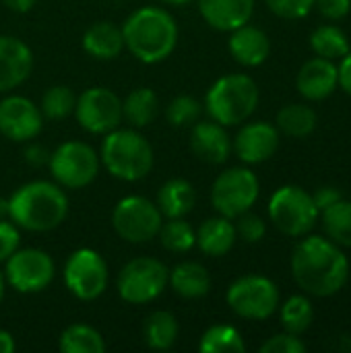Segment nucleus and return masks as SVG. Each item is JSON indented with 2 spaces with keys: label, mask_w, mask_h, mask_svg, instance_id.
<instances>
[{
  "label": "nucleus",
  "mask_w": 351,
  "mask_h": 353,
  "mask_svg": "<svg viewBox=\"0 0 351 353\" xmlns=\"http://www.w3.org/2000/svg\"><path fill=\"white\" fill-rule=\"evenodd\" d=\"M58 347L62 353H103L106 341L103 335L83 323L66 327L58 337Z\"/></svg>",
  "instance_id": "nucleus-29"
},
{
  "label": "nucleus",
  "mask_w": 351,
  "mask_h": 353,
  "mask_svg": "<svg viewBox=\"0 0 351 353\" xmlns=\"http://www.w3.org/2000/svg\"><path fill=\"white\" fill-rule=\"evenodd\" d=\"M236 234L238 238H242L244 242L248 244H257L265 238L267 234V223L261 215L252 213V211H246L242 215L236 217Z\"/></svg>",
  "instance_id": "nucleus-37"
},
{
  "label": "nucleus",
  "mask_w": 351,
  "mask_h": 353,
  "mask_svg": "<svg viewBox=\"0 0 351 353\" xmlns=\"http://www.w3.org/2000/svg\"><path fill=\"white\" fill-rule=\"evenodd\" d=\"M62 279L66 290L83 302H93L108 290L110 269L106 259L93 248H77L64 263Z\"/></svg>",
  "instance_id": "nucleus-12"
},
{
  "label": "nucleus",
  "mask_w": 351,
  "mask_h": 353,
  "mask_svg": "<svg viewBox=\"0 0 351 353\" xmlns=\"http://www.w3.org/2000/svg\"><path fill=\"white\" fill-rule=\"evenodd\" d=\"M319 217L321 211L314 205L312 194L302 186L285 184L277 188L269 201V219L281 234L290 238L308 236Z\"/></svg>",
  "instance_id": "nucleus-6"
},
{
  "label": "nucleus",
  "mask_w": 351,
  "mask_h": 353,
  "mask_svg": "<svg viewBox=\"0 0 351 353\" xmlns=\"http://www.w3.org/2000/svg\"><path fill=\"white\" fill-rule=\"evenodd\" d=\"M0 219H8V199L0 196Z\"/></svg>",
  "instance_id": "nucleus-47"
},
{
  "label": "nucleus",
  "mask_w": 351,
  "mask_h": 353,
  "mask_svg": "<svg viewBox=\"0 0 351 353\" xmlns=\"http://www.w3.org/2000/svg\"><path fill=\"white\" fill-rule=\"evenodd\" d=\"M99 161L112 178L122 182H139L151 174L155 153L149 139L139 128L118 126L103 134Z\"/></svg>",
  "instance_id": "nucleus-4"
},
{
  "label": "nucleus",
  "mask_w": 351,
  "mask_h": 353,
  "mask_svg": "<svg viewBox=\"0 0 351 353\" xmlns=\"http://www.w3.org/2000/svg\"><path fill=\"white\" fill-rule=\"evenodd\" d=\"M323 228L329 240L341 248H351V201H337L321 213Z\"/></svg>",
  "instance_id": "nucleus-32"
},
{
  "label": "nucleus",
  "mask_w": 351,
  "mask_h": 353,
  "mask_svg": "<svg viewBox=\"0 0 351 353\" xmlns=\"http://www.w3.org/2000/svg\"><path fill=\"white\" fill-rule=\"evenodd\" d=\"M168 285L186 300H199L205 298L211 290V275L209 271L197 263V261H184L178 263L172 271H170V279Z\"/></svg>",
  "instance_id": "nucleus-24"
},
{
  "label": "nucleus",
  "mask_w": 351,
  "mask_h": 353,
  "mask_svg": "<svg viewBox=\"0 0 351 353\" xmlns=\"http://www.w3.org/2000/svg\"><path fill=\"white\" fill-rule=\"evenodd\" d=\"M203 103L192 95H176L166 110V120L174 128H190L197 120H201Z\"/></svg>",
  "instance_id": "nucleus-36"
},
{
  "label": "nucleus",
  "mask_w": 351,
  "mask_h": 353,
  "mask_svg": "<svg viewBox=\"0 0 351 353\" xmlns=\"http://www.w3.org/2000/svg\"><path fill=\"white\" fill-rule=\"evenodd\" d=\"M68 215V196L50 180H33L19 186L8 199V219L27 232H52Z\"/></svg>",
  "instance_id": "nucleus-3"
},
{
  "label": "nucleus",
  "mask_w": 351,
  "mask_h": 353,
  "mask_svg": "<svg viewBox=\"0 0 351 353\" xmlns=\"http://www.w3.org/2000/svg\"><path fill=\"white\" fill-rule=\"evenodd\" d=\"M225 302L240 319L267 321L279 308V290L269 277L244 275L228 288Z\"/></svg>",
  "instance_id": "nucleus-11"
},
{
  "label": "nucleus",
  "mask_w": 351,
  "mask_h": 353,
  "mask_svg": "<svg viewBox=\"0 0 351 353\" xmlns=\"http://www.w3.org/2000/svg\"><path fill=\"white\" fill-rule=\"evenodd\" d=\"M4 281L19 294H39L56 277L54 259L41 248H17L4 261Z\"/></svg>",
  "instance_id": "nucleus-13"
},
{
  "label": "nucleus",
  "mask_w": 351,
  "mask_h": 353,
  "mask_svg": "<svg viewBox=\"0 0 351 353\" xmlns=\"http://www.w3.org/2000/svg\"><path fill=\"white\" fill-rule=\"evenodd\" d=\"M52 178L64 190H81L89 186L101 168L99 153L83 141L60 143L48 159Z\"/></svg>",
  "instance_id": "nucleus-7"
},
{
  "label": "nucleus",
  "mask_w": 351,
  "mask_h": 353,
  "mask_svg": "<svg viewBox=\"0 0 351 353\" xmlns=\"http://www.w3.org/2000/svg\"><path fill=\"white\" fill-rule=\"evenodd\" d=\"M159 114V97L149 87L132 89L122 99V122H126L132 128H145L155 122Z\"/></svg>",
  "instance_id": "nucleus-26"
},
{
  "label": "nucleus",
  "mask_w": 351,
  "mask_h": 353,
  "mask_svg": "<svg viewBox=\"0 0 351 353\" xmlns=\"http://www.w3.org/2000/svg\"><path fill=\"white\" fill-rule=\"evenodd\" d=\"M259 85L244 72L219 77L205 95V110L211 120L223 126L244 124L259 105Z\"/></svg>",
  "instance_id": "nucleus-5"
},
{
  "label": "nucleus",
  "mask_w": 351,
  "mask_h": 353,
  "mask_svg": "<svg viewBox=\"0 0 351 353\" xmlns=\"http://www.w3.org/2000/svg\"><path fill=\"white\" fill-rule=\"evenodd\" d=\"M203 21L217 31H234L250 23L257 0H194Z\"/></svg>",
  "instance_id": "nucleus-20"
},
{
  "label": "nucleus",
  "mask_w": 351,
  "mask_h": 353,
  "mask_svg": "<svg viewBox=\"0 0 351 353\" xmlns=\"http://www.w3.org/2000/svg\"><path fill=\"white\" fill-rule=\"evenodd\" d=\"M120 27L124 48L143 64H159L168 60L178 46V23L163 6H141L132 10Z\"/></svg>",
  "instance_id": "nucleus-2"
},
{
  "label": "nucleus",
  "mask_w": 351,
  "mask_h": 353,
  "mask_svg": "<svg viewBox=\"0 0 351 353\" xmlns=\"http://www.w3.org/2000/svg\"><path fill=\"white\" fill-rule=\"evenodd\" d=\"M199 350L203 353H242L246 350V343L236 327L213 325L203 333Z\"/></svg>",
  "instance_id": "nucleus-33"
},
{
  "label": "nucleus",
  "mask_w": 351,
  "mask_h": 353,
  "mask_svg": "<svg viewBox=\"0 0 351 353\" xmlns=\"http://www.w3.org/2000/svg\"><path fill=\"white\" fill-rule=\"evenodd\" d=\"M168 279H170V269L159 259L137 256L120 269L116 288H118V296L126 304L141 306L157 300L166 292Z\"/></svg>",
  "instance_id": "nucleus-8"
},
{
  "label": "nucleus",
  "mask_w": 351,
  "mask_h": 353,
  "mask_svg": "<svg viewBox=\"0 0 351 353\" xmlns=\"http://www.w3.org/2000/svg\"><path fill=\"white\" fill-rule=\"evenodd\" d=\"M157 207L163 219H178L186 217L197 205V190L184 178H172L161 184L157 192Z\"/></svg>",
  "instance_id": "nucleus-25"
},
{
  "label": "nucleus",
  "mask_w": 351,
  "mask_h": 353,
  "mask_svg": "<svg viewBox=\"0 0 351 353\" xmlns=\"http://www.w3.org/2000/svg\"><path fill=\"white\" fill-rule=\"evenodd\" d=\"M159 2L166 4V6H184V4H190L194 0H159Z\"/></svg>",
  "instance_id": "nucleus-48"
},
{
  "label": "nucleus",
  "mask_w": 351,
  "mask_h": 353,
  "mask_svg": "<svg viewBox=\"0 0 351 353\" xmlns=\"http://www.w3.org/2000/svg\"><path fill=\"white\" fill-rule=\"evenodd\" d=\"M296 87H298V93L308 101L327 99L339 87V77H337L335 62L327 60V58H321V56L306 60L302 64V68L298 70Z\"/></svg>",
  "instance_id": "nucleus-19"
},
{
  "label": "nucleus",
  "mask_w": 351,
  "mask_h": 353,
  "mask_svg": "<svg viewBox=\"0 0 351 353\" xmlns=\"http://www.w3.org/2000/svg\"><path fill=\"white\" fill-rule=\"evenodd\" d=\"M43 128V114L25 95H6L0 99V134L12 143H29Z\"/></svg>",
  "instance_id": "nucleus-15"
},
{
  "label": "nucleus",
  "mask_w": 351,
  "mask_h": 353,
  "mask_svg": "<svg viewBox=\"0 0 351 353\" xmlns=\"http://www.w3.org/2000/svg\"><path fill=\"white\" fill-rule=\"evenodd\" d=\"M74 118L89 134H108L122 124V97L108 87H89L77 95Z\"/></svg>",
  "instance_id": "nucleus-14"
},
{
  "label": "nucleus",
  "mask_w": 351,
  "mask_h": 353,
  "mask_svg": "<svg viewBox=\"0 0 351 353\" xmlns=\"http://www.w3.org/2000/svg\"><path fill=\"white\" fill-rule=\"evenodd\" d=\"M317 112L306 103H288L277 112L275 126L279 134H285L290 139H306L317 128Z\"/></svg>",
  "instance_id": "nucleus-27"
},
{
  "label": "nucleus",
  "mask_w": 351,
  "mask_h": 353,
  "mask_svg": "<svg viewBox=\"0 0 351 353\" xmlns=\"http://www.w3.org/2000/svg\"><path fill=\"white\" fill-rule=\"evenodd\" d=\"M269 10L281 19H304L312 8H314V0H265Z\"/></svg>",
  "instance_id": "nucleus-38"
},
{
  "label": "nucleus",
  "mask_w": 351,
  "mask_h": 353,
  "mask_svg": "<svg viewBox=\"0 0 351 353\" xmlns=\"http://www.w3.org/2000/svg\"><path fill=\"white\" fill-rule=\"evenodd\" d=\"M314 6L325 19L339 21L350 14L351 0H314Z\"/></svg>",
  "instance_id": "nucleus-41"
},
{
  "label": "nucleus",
  "mask_w": 351,
  "mask_h": 353,
  "mask_svg": "<svg viewBox=\"0 0 351 353\" xmlns=\"http://www.w3.org/2000/svg\"><path fill=\"white\" fill-rule=\"evenodd\" d=\"M159 244L174 254H184L190 252L197 246V230L184 219H163L159 234H157Z\"/></svg>",
  "instance_id": "nucleus-30"
},
{
  "label": "nucleus",
  "mask_w": 351,
  "mask_h": 353,
  "mask_svg": "<svg viewBox=\"0 0 351 353\" xmlns=\"http://www.w3.org/2000/svg\"><path fill=\"white\" fill-rule=\"evenodd\" d=\"M163 215L147 196L130 194L116 203L112 211V228L128 244H147L157 238Z\"/></svg>",
  "instance_id": "nucleus-9"
},
{
  "label": "nucleus",
  "mask_w": 351,
  "mask_h": 353,
  "mask_svg": "<svg viewBox=\"0 0 351 353\" xmlns=\"http://www.w3.org/2000/svg\"><path fill=\"white\" fill-rule=\"evenodd\" d=\"M14 347H17L14 337H12L8 331L0 329V353H12L14 352Z\"/></svg>",
  "instance_id": "nucleus-46"
},
{
  "label": "nucleus",
  "mask_w": 351,
  "mask_h": 353,
  "mask_svg": "<svg viewBox=\"0 0 351 353\" xmlns=\"http://www.w3.org/2000/svg\"><path fill=\"white\" fill-rule=\"evenodd\" d=\"M21 248V230L10 219H0V265Z\"/></svg>",
  "instance_id": "nucleus-40"
},
{
  "label": "nucleus",
  "mask_w": 351,
  "mask_h": 353,
  "mask_svg": "<svg viewBox=\"0 0 351 353\" xmlns=\"http://www.w3.org/2000/svg\"><path fill=\"white\" fill-rule=\"evenodd\" d=\"M4 292H6V281H4V275H2V271H0V304H2V300H4Z\"/></svg>",
  "instance_id": "nucleus-49"
},
{
  "label": "nucleus",
  "mask_w": 351,
  "mask_h": 353,
  "mask_svg": "<svg viewBox=\"0 0 351 353\" xmlns=\"http://www.w3.org/2000/svg\"><path fill=\"white\" fill-rule=\"evenodd\" d=\"M337 77H339V87L351 95V52L341 58V64L337 66Z\"/></svg>",
  "instance_id": "nucleus-43"
},
{
  "label": "nucleus",
  "mask_w": 351,
  "mask_h": 353,
  "mask_svg": "<svg viewBox=\"0 0 351 353\" xmlns=\"http://www.w3.org/2000/svg\"><path fill=\"white\" fill-rule=\"evenodd\" d=\"M178 333H180L178 321L168 310H155L145 319L143 339H145L147 347H151V350L166 352V350L174 347Z\"/></svg>",
  "instance_id": "nucleus-28"
},
{
  "label": "nucleus",
  "mask_w": 351,
  "mask_h": 353,
  "mask_svg": "<svg viewBox=\"0 0 351 353\" xmlns=\"http://www.w3.org/2000/svg\"><path fill=\"white\" fill-rule=\"evenodd\" d=\"M312 199H314V205L319 207V211L323 213L325 209H329L331 205H335L337 201H341L343 194H341L335 186H321V188L312 194Z\"/></svg>",
  "instance_id": "nucleus-42"
},
{
  "label": "nucleus",
  "mask_w": 351,
  "mask_h": 353,
  "mask_svg": "<svg viewBox=\"0 0 351 353\" xmlns=\"http://www.w3.org/2000/svg\"><path fill=\"white\" fill-rule=\"evenodd\" d=\"M238 240L234 219H228L223 215L205 219L197 230V248L213 259L225 256Z\"/></svg>",
  "instance_id": "nucleus-22"
},
{
  "label": "nucleus",
  "mask_w": 351,
  "mask_h": 353,
  "mask_svg": "<svg viewBox=\"0 0 351 353\" xmlns=\"http://www.w3.org/2000/svg\"><path fill=\"white\" fill-rule=\"evenodd\" d=\"M190 149L205 163H225L232 155V137L228 134V126L211 118L197 120L190 126Z\"/></svg>",
  "instance_id": "nucleus-18"
},
{
  "label": "nucleus",
  "mask_w": 351,
  "mask_h": 353,
  "mask_svg": "<svg viewBox=\"0 0 351 353\" xmlns=\"http://www.w3.org/2000/svg\"><path fill=\"white\" fill-rule=\"evenodd\" d=\"M279 316H281V325L288 333L304 335L312 327L314 308L306 296H292L281 304Z\"/></svg>",
  "instance_id": "nucleus-34"
},
{
  "label": "nucleus",
  "mask_w": 351,
  "mask_h": 353,
  "mask_svg": "<svg viewBox=\"0 0 351 353\" xmlns=\"http://www.w3.org/2000/svg\"><path fill=\"white\" fill-rule=\"evenodd\" d=\"M25 159H27L31 165H43V163H48L50 153H48L41 145H29V147L25 149Z\"/></svg>",
  "instance_id": "nucleus-44"
},
{
  "label": "nucleus",
  "mask_w": 351,
  "mask_h": 353,
  "mask_svg": "<svg viewBox=\"0 0 351 353\" xmlns=\"http://www.w3.org/2000/svg\"><path fill=\"white\" fill-rule=\"evenodd\" d=\"M232 141V151L246 165L269 161L279 149V130L269 122H246Z\"/></svg>",
  "instance_id": "nucleus-16"
},
{
  "label": "nucleus",
  "mask_w": 351,
  "mask_h": 353,
  "mask_svg": "<svg viewBox=\"0 0 351 353\" xmlns=\"http://www.w3.org/2000/svg\"><path fill=\"white\" fill-rule=\"evenodd\" d=\"M261 194V182L250 168H228L211 186V205L217 215L236 219L250 211Z\"/></svg>",
  "instance_id": "nucleus-10"
},
{
  "label": "nucleus",
  "mask_w": 351,
  "mask_h": 353,
  "mask_svg": "<svg viewBox=\"0 0 351 353\" xmlns=\"http://www.w3.org/2000/svg\"><path fill=\"white\" fill-rule=\"evenodd\" d=\"M306 352V343L300 339V335H292V333H279L269 337L263 345L261 353H304Z\"/></svg>",
  "instance_id": "nucleus-39"
},
{
  "label": "nucleus",
  "mask_w": 351,
  "mask_h": 353,
  "mask_svg": "<svg viewBox=\"0 0 351 353\" xmlns=\"http://www.w3.org/2000/svg\"><path fill=\"white\" fill-rule=\"evenodd\" d=\"M33 62V52L23 39L0 35V93L21 87L29 79Z\"/></svg>",
  "instance_id": "nucleus-17"
},
{
  "label": "nucleus",
  "mask_w": 351,
  "mask_h": 353,
  "mask_svg": "<svg viewBox=\"0 0 351 353\" xmlns=\"http://www.w3.org/2000/svg\"><path fill=\"white\" fill-rule=\"evenodd\" d=\"M6 8H10L12 12H29L37 0H2Z\"/></svg>",
  "instance_id": "nucleus-45"
},
{
  "label": "nucleus",
  "mask_w": 351,
  "mask_h": 353,
  "mask_svg": "<svg viewBox=\"0 0 351 353\" xmlns=\"http://www.w3.org/2000/svg\"><path fill=\"white\" fill-rule=\"evenodd\" d=\"M292 275L298 288L308 296L331 298L345 288L350 279V261L333 240L308 236L292 254Z\"/></svg>",
  "instance_id": "nucleus-1"
},
{
  "label": "nucleus",
  "mask_w": 351,
  "mask_h": 353,
  "mask_svg": "<svg viewBox=\"0 0 351 353\" xmlns=\"http://www.w3.org/2000/svg\"><path fill=\"white\" fill-rule=\"evenodd\" d=\"M228 50L238 64H242L246 68H257L269 58L271 39L263 29L246 23V25L230 31Z\"/></svg>",
  "instance_id": "nucleus-21"
},
{
  "label": "nucleus",
  "mask_w": 351,
  "mask_h": 353,
  "mask_svg": "<svg viewBox=\"0 0 351 353\" xmlns=\"http://www.w3.org/2000/svg\"><path fill=\"white\" fill-rule=\"evenodd\" d=\"M74 105H77V95L66 85L48 87L39 101L43 120H64L70 114H74Z\"/></svg>",
  "instance_id": "nucleus-35"
},
{
  "label": "nucleus",
  "mask_w": 351,
  "mask_h": 353,
  "mask_svg": "<svg viewBox=\"0 0 351 353\" xmlns=\"http://www.w3.org/2000/svg\"><path fill=\"white\" fill-rule=\"evenodd\" d=\"M310 48L317 56L327 60H341L345 54H350V39L345 31H341L335 25H321L310 35Z\"/></svg>",
  "instance_id": "nucleus-31"
},
{
  "label": "nucleus",
  "mask_w": 351,
  "mask_h": 353,
  "mask_svg": "<svg viewBox=\"0 0 351 353\" xmlns=\"http://www.w3.org/2000/svg\"><path fill=\"white\" fill-rule=\"evenodd\" d=\"M83 50L95 60H114L124 48L122 27L112 21H97L83 33Z\"/></svg>",
  "instance_id": "nucleus-23"
}]
</instances>
